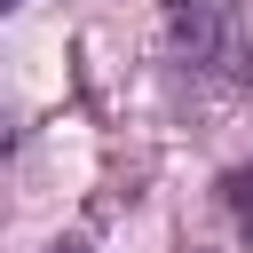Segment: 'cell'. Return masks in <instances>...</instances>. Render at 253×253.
Wrapping results in <instances>:
<instances>
[{"label":"cell","instance_id":"obj_1","mask_svg":"<svg viewBox=\"0 0 253 253\" xmlns=\"http://www.w3.org/2000/svg\"><path fill=\"white\" fill-rule=\"evenodd\" d=\"M174 40L198 71H221L237 87H253V24L221 0H174Z\"/></svg>","mask_w":253,"mask_h":253},{"label":"cell","instance_id":"obj_2","mask_svg":"<svg viewBox=\"0 0 253 253\" xmlns=\"http://www.w3.org/2000/svg\"><path fill=\"white\" fill-rule=\"evenodd\" d=\"M221 206H229L237 229L253 237V166H229V174H221Z\"/></svg>","mask_w":253,"mask_h":253},{"label":"cell","instance_id":"obj_3","mask_svg":"<svg viewBox=\"0 0 253 253\" xmlns=\"http://www.w3.org/2000/svg\"><path fill=\"white\" fill-rule=\"evenodd\" d=\"M47 253H95V245H87V237H55Z\"/></svg>","mask_w":253,"mask_h":253},{"label":"cell","instance_id":"obj_4","mask_svg":"<svg viewBox=\"0 0 253 253\" xmlns=\"http://www.w3.org/2000/svg\"><path fill=\"white\" fill-rule=\"evenodd\" d=\"M16 8H24V0H0V16H16Z\"/></svg>","mask_w":253,"mask_h":253}]
</instances>
